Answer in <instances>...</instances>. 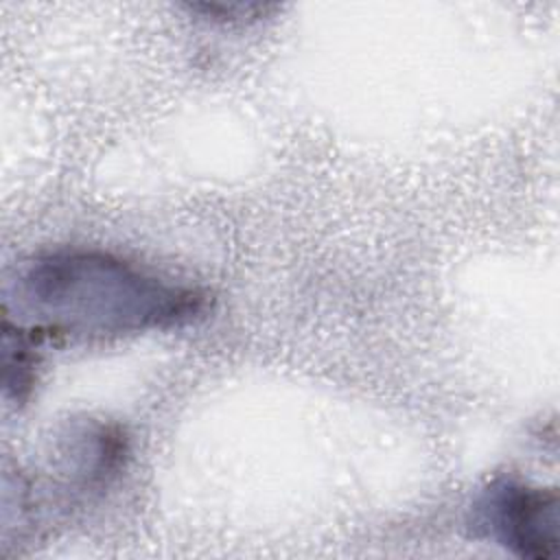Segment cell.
Returning a JSON list of instances; mask_svg holds the SVG:
<instances>
[{"label":"cell","mask_w":560,"mask_h":560,"mask_svg":"<svg viewBox=\"0 0 560 560\" xmlns=\"http://www.w3.org/2000/svg\"><path fill=\"white\" fill-rule=\"evenodd\" d=\"M203 295L118 256L55 249L26 262L7 291L4 324L33 339L96 341L190 322Z\"/></svg>","instance_id":"1"},{"label":"cell","mask_w":560,"mask_h":560,"mask_svg":"<svg viewBox=\"0 0 560 560\" xmlns=\"http://www.w3.org/2000/svg\"><path fill=\"white\" fill-rule=\"evenodd\" d=\"M475 525L523 558L558 556V494L514 479L492 481L475 505Z\"/></svg>","instance_id":"2"}]
</instances>
